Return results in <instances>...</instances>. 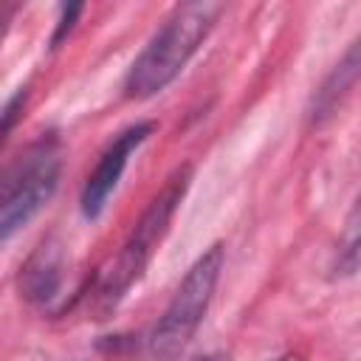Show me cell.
<instances>
[{
	"instance_id": "cell-1",
	"label": "cell",
	"mask_w": 361,
	"mask_h": 361,
	"mask_svg": "<svg viewBox=\"0 0 361 361\" xmlns=\"http://www.w3.org/2000/svg\"><path fill=\"white\" fill-rule=\"evenodd\" d=\"M220 14H223V3H212V0L175 6L172 14L164 20V25L149 37V42L133 59L124 76V96L149 99L161 93L166 85H172L178 73L189 65V59L197 54V48L209 37Z\"/></svg>"
},
{
	"instance_id": "cell-2",
	"label": "cell",
	"mask_w": 361,
	"mask_h": 361,
	"mask_svg": "<svg viewBox=\"0 0 361 361\" xmlns=\"http://www.w3.org/2000/svg\"><path fill=\"white\" fill-rule=\"evenodd\" d=\"M189 180H192V166L189 164L178 166L166 178L161 192L149 200V206L141 212V217L130 228L121 248L102 265V271L96 276V290H93V299L102 310L116 307L124 299V293L144 276V271L152 262L161 240L169 231V223H172L180 200L186 197Z\"/></svg>"
},
{
	"instance_id": "cell-3",
	"label": "cell",
	"mask_w": 361,
	"mask_h": 361,
	"mask_svg": "<svg viewBox=\"0 0 361 361\" xmlns=\"http://www.w3.org/2000/svg\"><path fill=\"white\" fill-rule=\"evenodd\" d=\"M223 259H226L223 243H214L189 265L186 276L180 279L178 290L172 293L169 305L164 307V313L158 316L149 333V355L155 361L178 358L186 350V344L195 338L214 299Z\"/></svg>"
},
{
	"instance_id": "cell-4",
	"label": "cell",
	"mask_w": 361,
	"mask_h": 361,
	"mask_svg": "<svg viewBox=\"0 0 361 361\" xmlns=\"http://www.w3.org/2000/svg\"><path fill=\"white\" fill-rule=\"evenodd\" d=\"M62 172V152L54 135L31 141L3 169L0 180V237L11 240L14 231L28 226L34 214L54 197Z\"/></svg>"
},
{
	"instance_id": "cell-5",
	"label": "cell",
	"mask_w": 361,
	"mask_h": 361,
	"mask_svg": "<svg viewBox=\"0 0 361 361\" xmlns=\"http://www.w3.org/2000/svg\"><path fill=\"white\" fill-rule=\"evenodd\" d=\"M152 130H155L152 121H138V124L121 130V133L104 147V152L99 155L93 172H90L87 180H85L82 197H79L82 214H85L87 220H96V217L104 212L110 195L116 192V186H118V180H121V175H124V169H127L130 155L152 135Z\"/></svg>"
},
{
	"instance_id": "cell-6",
	"label": "cell",
	"mask_w": 361,
	"mask_h": 361,
	"mask_svg": "<svg viewBox=\"0 0 361 361\" xmlns=\"http://www.w3.org/2000/svg\"><path fill=\"white\" fill-rule=\"evenodd\" d=\"M62 245L56 240H42L20 268V293L28 302H51L62 285Z\"/></svg>"
},
{
	"instance_id": "cell-7",
	"label": "cell",
	"mask_w": 361,
	"mask_h": 361,
	"mask_svg": "<svg viewBox=\"0 0 361 361\" xmlns=\"http://www.w3.org/2000/svg\"><path fill=\"white\" fill-rule=\"evenodd\" d=\"M361 79V34L350 42V48L344 51V56L336 62V68L327 73V79L322 82V87L316 90L313 96V107H310V116L313 121H322L327 118L336 104L350 93V87Z\"/></svg>"
},
{
	"instance_id": "cell-8",
	"label": "cell",
	"mask_w": 361,
	"mask_h": 361,
	"mask_svg": "<svg viewBox=\"0 0 361 361\" xmlns=\"http://www.w3.org/2000/svg\"><path fill=\"white\" fill-rule=\"evenodd\" d=\"M333 276L336 279H347L355 276L361 271V192L344 220V228L338 234L336 243V254H333Z\"/></svg>"
},
{
	"instance_id": "cell-9",
	"label": "cell",
	"mask_w": 361,
	"mask_h": 361,
	"mask_svg": "<svg viewBox=\"0 0 361 361\" xmlns=\"http://www.w3.org/2000/svg\"><path fill=\"white\" fill-rule=\"evenodd\" d=\"M79 11H82V6H79V3H76V6H65V8H62V20H59V25H56V31H54V39H51L54 45H59V39H62V37L71 31L73 17H76Z\"/></svg>"
},
{
	"instance_id": "cell-10",
	"label": "cell",
	"mask_w": 361,
	"mask_h": 361,
	"mask_svg": "<svg viewBox=\"0 0 361 361\" xmlns=\"http://www.w3.org/2000/svg\"><path fill=\"white\" fill-rule=\"evenodd\" d=\"M268 361H299V355H293V353H285V355H274V358H268Z\"/></svg>"
},
{
	"instance_id": "cell-11",
	"label": "cell",
	"mask_w": 361,
	"mask_h": 361,
	"mask_svg": "<svg viewBox=\"0 0 361 361\" xmlns=\"http://www.w3.org/2000/svg\"><path fill=\"white\" fill-rule=\"evenodd\" d=\"M192 361H217L214 355H197V358H192Z\"/></svg>"
}]
</instances>
